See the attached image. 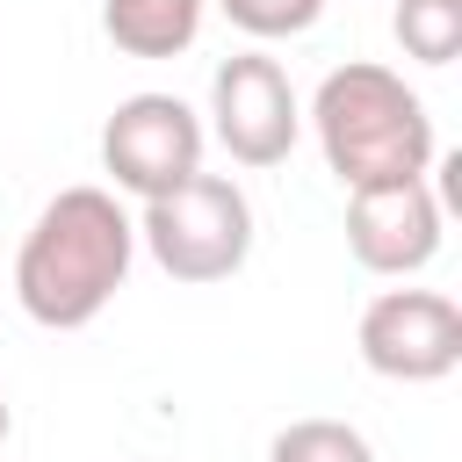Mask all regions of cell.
<instances>
[{
    "label": "cell",
    "instance_id": "cell-1",
    "mask_svg": "<svg viewBox=\"0 0 462 462\" xmlns=\"http://www.w3.org/2000/svg\"><path fill=\"white\" fill-rule=\"evenodd\" d=\"M130 260H137V224L116 202V188H58L14 253V303L43 332H79L116 303Z\"/></svg>",
    "mask_w": 462,
    "mask_h": 462
},
{
    "label": "cell",
    "instance_id": "cell-8",
    "mask_svg": "<svg viewBox=\"0 0 462 462\" xmlns=\"http://www.w3.org/2000/svg\"><path fill=\"white\" fill-rule=\"evenodd\" d=\"M209 0H101V29L123 58H180L202 36Z\"/></svg>",
    "mask_w": 462,
    "mask_h": 462
},
{
    "label": "cell",
    "instance_id": "cell-9",
    "mask_svg": "<svg viewBox=\"0 0 462 462\" xmlns=\"http://www.w3.org/2000/svg\"><path fill=\"white\" fill-rule=\"evenodd\" d=\"M267 462H375V448L346 419H289L267 440Z\"/></svg>",
    "mask_w": 462,
    "mask_h": 462
},
{
    "label": "cell",
    "instance_id": "cell-12",
    "mask_svg": "<svg viewBox=\"0 0 462 462\" xmlns=\"http://www.w3.org/2000/svg\"><path fill=\"white\" fill-rule=\"evenodd\" d=\"M7 426H14V411H7V397H0V440H7Z\"/></svg>",
    "mask_w": 462,
    "mask_h": 462
},
{
    "label": "cell",
    "instance_id": "cell-10",
    "mask_svg": "<svg viewBox=\"0 0 462 462\" xmlns=\"http://www.w3.org/2000/svg\"><path fill=\"white\" fill-rule=\"evenodd\" d=\"M390 29H397L404 58H419V65H448V58L462 51V0H397Z\"/></svg>",
    "mask_w": 462,
    "mask_h": 462
},
{
    "label": "cell",
    "instance_id": "cell-3",
    "mask_svg": "<svg viewBox=\"0 0 462 462\" xmlns=\"http://www.w3.org/2000/svg\"><path fill=\"white\" fill-rule=\"evenodd\" d=\"M137 245L159 260L166 282H188V289L231 282L253 253V202L231 173H195V180L144 202Z\"/></svg>",
    "mask_w": 462,
    "mask_h": 462
},
{
    "label": "cell",
    "instance_id": "cell-6",
    "mask_svg": "<svg viewBox=\"0 0 462 462\" xmlns=\"http://www.w3.org/2000/svg\"><path fill=\"white\" fill-rule=\"evenodd\" d=\"M354 346L383 383H440L462 368V310L440 289H383L361 310Z\"/></svg>",
    "mask_w": 462,
    "mask_h": 462
},
{
    "label": "cell",
    "instance_id": "cell-7",
    "mask_svg": "<svg viewBox=\"0 0 462 462\" xmlns=\"http://www.w3.org/2000/svg\"><path fill=\"white\" fill-rule=\"evenodd\" d=\"M448 238V217H440V195L433 180H390V188H361L346 195V253L368 267V274H419Z\"/></svg>",
    "mask_w": 462,
    "mask_h": 462
},
{
    "label": "cell",
    "instance_id": "cell-2",
    "mask_svg": "<svg viewBox=\"0 0 462 462\" xmlns=\"http://www.w3.org/2000/svg\"><path fill=\"white\" fill-rule=\"evenodd\" d=\"M310 130L318 152L332 166V180L346 195L361 188H390V180H426L440 144H433V116L426 101L390 72V65H332L310 94Z\"/></svg>",
    "mask_w": 462,
    "mask_h": 462
},
{
    "label": "cell",
    "instance_id": "cell-4",
    "mask_svg": "<svg viewBox=\"0 0 462 462\" xmlns=\"http://www.w3.org/2000/svg\"><path fill=\"white\" fill-rule=\"evenodd\" d=\"M202 144H209L202 116L180 94L144 87V94H123L108 108V123H101V173L123 195L152 202V195H166V188L202 173Z\"/></svg>",
    "mask_w": 462,
    "mask_h": 462
},
{
    "label": "cell",
    "instance_id": "cell-5",
    "mask_svg": "<svg viewBox=\"0 0 462 462\" xmlns=\"http://www.w3.org/2000/svg\"><path fill=\"white\" fill-rule=\"evenodd\" d=\"M296 130H303V101H296L282 58L238 51V58L217 65V79H209V137L238 166H282L296 152Z\"/></svg>",
    "mask_w": 462,
    "mask_h": 462
},
{
    "label": "cell",
    "instance_id": "cell-11",
    "mask_svg": "<svg viewBox=\"0 0 462 462\" xmlns=\"http://www.w3.org/2000/svg\"><path fill=\"white\" fill-rule=\"evenodd\" d=\"M224 14H231V29H245L253 43H282V36H303L318 14H325V0H217Z\"/></svg>",
    "mask_w": 462,
    "mask_h": 462
}]
</instances>
